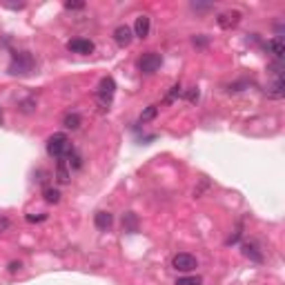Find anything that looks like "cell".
<instances>
[{
    "mask_svg": "<svg viewBox=\"0 0 285 285\" xmlns=\"http://www.w3.org/2000/svg\"><path fill=\"white\" fill-rule=\"evenodd\" d=\"M3 120H5V114H3V107H0V125H3Z\"/></svg>",
    "mask_w": 285,
    "mask_h": 285,
    "instance_id": "f1b7e54d",
    "label": "cell"
},
{
    "mask_svg": "<svg viewBox=\"0 0 285 285\" xmlns=\"http://www.w3.org/2000/svg\"><path fill=\"white\" fill-rule=\"evenodd\" d=\"M265 49H268L272 56H274L278 63L283 60V56H285V42H283V38L281 36H274V38H270L268 40V45H265Z\"/></svg>",
    "mask_w": 285,
    "mask_h": 285,
    "instance_id": "9c48e42d",
    "label": "cell"
},
{
    "mask_svg": "<svg viewBox=\"0 0 285 285\" xmlns=\"http://www.w3.org/2000/svg\"><path fill=\"white\" fill-rule=\"evenodd\" d=\"M180 92H183V87H180V83H176V85H172V89H169V94H167V98H165V102H174L180 96Z\"/></svg>",
    "mask_w": 285,
    "mask_h": 285,
    "instance_id": "ffe728a7",
    "label": "cell"
},
{
    "mask_svg": "<svg viewBox=\"0 0 285 285\" xmlns=\"http://www.w3.org/2000/svg\"><path fill=\"white\" fill-rule=\"evenodd\" d=\"M265 94H268V98H283V96H285V81H283V76H276L274 81L268 85Z\"/></svg>",
    "mask_w": 285,
    "mask_h": 285,
    "instance_id": "8fae6325",
    "label": "cell"
},
{
    "mask_svg": "<svg viewBox=\"0 0 285 285\" xmlns=\"http://www.w3.org/2000/svg\"><path fill=\"white\" fill-rule=\"evenodd\" d=\"M198 96H201L198 87H192V89H190V94H187V100H190V102H196V100H198Z\"/></svg>",
    "mask_w": 285,
    "mask_h": 285,
    "instance_id": "cb8c5ba5",
    "label": "cell"
},
{
    "mask_svg": "<svg viewBox=\"0 0 285 285\" xmlns=\"http://www.w3.org/2000/svg\"><path fill=\"white\" fill-rule=\"evenodd\" d=\"M132 38H134V32H132V27L118 25L116 29H114V40H116V45L127 47V45L132 42Z\"/></svg>",
    "mask_w": 285,
    "mask_h": 285,
    "instance_id": "30bf717a",
    "label": "cell"
},
{
    "mask_svg": "<svg viewBox=\"0 0 285 285\" xmlns=\"http://www.w3.org/2000/svg\"><path fill=\"white\" fill-rule=\"evenodd\" d=\"M11 74H29L34 69V58L32 54L27 51H20V54H14V63H11Z\"/></svg>",
    "mask_w": 285,
    "mask_h": 285,
    "instance_id": "277c9868",
    "label": "cell"
},
{
    "mask_svg": "<svg viewBox=\"0 0 285 285\" xmlns=\"http://www.w3.org/2000/svg\"><path fill=\"white\" fill-rule=\"evenodd\" d=\"M114 94H116V81L112 76H105L102 81L98 83V89H96V98L102 107H109L114 100Z\"/></svg>",
    "mask_w": 285,
    "mask_h": 285,
    "instance_id": "7a4b0ae2",
    "label": "cell"
},
{
    "mask_svg": "<svg viewBox=\"0 0 285 285\" xmlns=\"http://www.w3.org/2000/svg\"><path fill=\"white\" fill-rule=\"evenodd\" d=\"M34 105H36V100H25L22 102V112H32Z\"/></svg>",
    "mask_w": 285,
    "mask_h": 285,
    "instance_id": "484cf974",
    "label": "cell"
},
{
    "mask_svg": "<svg viewBox=\"0 0 285 285\" xmlns=\"http://www.w3.org/2000/svg\"><path fill=\"white\" fill-rule=\"evenodd\" d=\"M20 268H22L20 261H11V263H9V272H18Z\"/></svg>",
    "mask_w": 285,
    "mask_h": 285,
    "instance_id": "4316f807",
    "label": "cell"
},
{
    "mask_svg": "<svg viewBox=\"0 0 285 285\" xmlns=\"http://www.w3.org/2000/svg\"><path fill=\"white\" fill-rule=\"evenodd\" d=\"M9 227H11V221H9V218H7V216H0V234L7 232Z\"/></svg>",
    "mask_w": 285,
    "mask_h": 285,
    "instance_id": "603a6c76",
    "label": "cell"
},
{
    "mask_svg": "<svg viewBox=\"0 0 285 285\" xmlns=\"http://www.w3.org/2000/svg\"><path fill=\"white\" fill-rule=\"evenodd\" d=\"M241 252H243V256L245 258H250L254 261V263H263L265 256H263V252H261V247L254 243V241H250V243H243L241 245Z\"/></svg>",
    "mask_w": 285,
    "mask_h": 285,
    "instance_id": "ba28073f",
    "label": "cell"
},
{
    "mask_svg": "<svg viewBox=\"0 0 285 285\" xmlns=\"http://www.w3.org/2000/svg\"><path fill=\"white\" fill-rule=\"evenodd\" d=\"M74 149L71 147V141L67 138V134H54L49 141H47V154L54 156V159H65V156L69 154V151Z\"/></svg>",
    "mask_w": 285,
    "mask_h": 285,
    "instance_id": "6da1fadb",
    "label": "cell"
},
{
    "mask_svg": "<svg viewBox=\"0 0 285 285\" xmlns=\"http://www.w3.org/2000/svg\"><path fill=\"white\" fill-rule=\"evenodd\" d=\"M194 45H208V38H194Z\"/></svg>",
    "mask_w": 285,
    "mask_h": 285,
    "instance_id": "83f0119b",
    "label": "cell"
},
{
    "mask_svg": "<svg viewBox=\"0 0 285 285\" xmlns=\"http://www.w3.org/2000/svg\"><path fill=\"white\" fill-rule=\"evenodd\" d=\"M81 123H83V118L78 116V114H67V116L63 118V125L67 127V129H78Z\"/></svg>",
    "mask_w": 285,
    "mask_h": 285,
    "instance_id": "2e32d148",
    "label": "cell"
},
{
    "mask_svg": "<svg viewBox=\"0 0 285 285\" xmlns=\"http://www.w3.org/2000/svg\"><path fill=\"white\" fill-rule=\"evenodd\" d=\"M83 7H85L83 0H67V3H65V9H69V11H76V9H83Z\"/></svg>",
    "mask_w": 285,
    "mask_h": 285,
    "instance_id": "7402d4cb",
    "label": "cell"
},
{
    "mask_svg": "<svg viewBox=\"0 0 285 285\" xmlns=\"http://www.w3.org/2000/svg\"><path fill=\"white\" fill-rule=\"evenodd\" d=\"M241 11H223V14H218V18H216V22H218V27H223V29H232V27H236L241 22Z\"/></svg>",
    "mask_w": 285,
    "mask_h": 285,
    "instance_id": "8992f818",
    "label": "cell"
},
{
    "mask_svg": "<svg viewBox=\"0 0 285 285\" xmlns=\"http://www.w3.org/2000/svg\"><path fill=\"white\" fill-rule=\"evenodd\" d=\"M42 196H45V201H47V203H58V201H60V192H58V190H54V187H45Z\"/></svg>",
    "mask_w": 285,
    "mask_h": 285,
    "instance_id": "ac0fdd59",
    "label": "cell"
},
{
    "mask_svg": "<svg viewBox=\"0 0 285 285\" xmlns=\"http://www.w3.org/2000/svg\"><path fill=\"white\" fill-rule=\"evenodd\" d=\"M67 156H69V163H71V167H74V169H78V167H81V165H83V159H81V156H78V154H76V151H74V149H71V151H69V154H67Z\"/></svg>",
    "mask_w": 285,
    "mask_h": 285,
    "instance_id": "44dd1931",
    "label": "cell"
},
{
    "mask_svg": "<svg viewBox=\"0 0 285 285\" xmlns=\"http://www.w3.org/2000/svg\"><path fill=\"white\" fill-rule=\"evenodd\" d=\"M156 114H159V107H156V105H149V107L141 114V118H138V120H141V123H149V120L156 118Z\"/></svg>",
    "mask_w": 285,
    "mask_h": 285,
    "instance_id": "e0dca14e",
    "label": "cell"
},
{
    "mask_svg": "<svg viewBox=\"0 0 285 285\" xmlns=\"http://www.w3.org/2000/svg\"><path fill=\"white\" fill-rule=\"evenodd\" d=\"M123 229L129 234H136L138 232V218L134 212H127V214H123Z\"/></svg>",
    "mask_w": 285,
    "mask_h": 285,
    "instance_id": "5bb4252c",
    "label": "cell"
},
{
    "mask_svg": "<svg viewBox=\"0 0 285 285\" xmlns=\"http://www.w3.org/2000/svg\"><path fill=\"white\" fill-rule=\"evenodd\" d=\"M94 225H96V229H100V232H107V229L114 225V216L109 214V212H96Z\"/></svg>",
    "mask_w": 285,
    "mask_h": 285,
    "instance_id": "7c38bea8",
    "label": "cell"
},
{
    "mask_svg": "<svg viewBox=\"0 0 285 285\" xmlns=\"http://www.w3.org/2000/svg\"><path fill=\"white\" fill-rule=\"evenodd\" d=\"M149 27H151L149 18L147 16H138L132 32H134V36H138V38H147V36H149Z\"/></svg>",
    "mask_w": 285,
    "mask_h": 285,
    "instance_id": "4fadbf2b",
    "label": "cell"
},
{
    "mask_svg": "<svg viewBox=\"0 0 285 285\" xmlns=\"http://www.w3.org/2000/svg\"><path fill=\"white\" fill-rule=\"evenodd\" d=\"M161 65H163V56L156 51L143 54V58L138 60V67H141L143 74H156V71L161 69Z\"/></svg>",
    "mask_w": 285,
    "mask_h": 285,
    "instance_id": "3957f363",
    "label": "cell"
},
{
    "mask_svg": "<svg viewBox=\"0 0 285 285\" xmlns=\"http://www.w3.org/2000/svg\"><path fill=\"white\" fill-rule=\"evenodd\" d=\"M203 278L201 276H180L176 278V285H201Z\"/></svg>",
    "mask_w": 285,
    "mask_h": 285,
    "instance_id": "d6986e66",
    "label": "cell"
},
{
    "mask_svg": "<svg viewBox=\"0 0 285 285\" xmlns=\"http://www.w3.org/2000/svg\"><path fill=\"white\" fill-rule=\"evenodd\" d=\"M172 268L176 272H194L198 268V261H196V256H192V254H176V256L172 258Z\"/></svg>",
    "mask_w": 285,
    "mask_h": 285,
    "instance_id": "5b68a950",
    "label": "cell"
},
{
    "mask_svg": "<svg viewBox=\"0 0 285 285\" xmlns=\"http://www.w3.org/2000/svg\"><path fill=\"white\" fill-rule=\"evenodd\" d=\"M67 49L74 51V54H83V56H87V54L94 51V42L87 40V38H74L67 42Z\"/></svg>",
    "mask_w": 285,
    "mask_h": 285,
    "instance_id": "52a82bcc",
    "label": "cell"
},
{
    "mask_svg": "<svg viewBox=\"0 0 285 285\" xmlns=\"http://www.w3.org/2000/svg\"><path fill=\"white\" fill-rule=\"evenodd\" d=\"M45 218H47L45 214H38V216H34V214H27V221H29V223H38V221H45Z\"/></svg>",
    "mask_w": 285,
    "mask_h": 285,
    "instance_id": "d4e9b609",
    "label": "cell"
},
{
    "mask_svg": "<svg viewBox=\"0 0 285 285\" xmlns=\"http://www.w3.org/2000/svg\"><path fill=\"white\" fill-rule=\"evenodd\" d=\"M56 178L58 183H69V169H67V163H65V159H58V165H56Z\"/></svg>",
    "mask_w": 285,
    "mask_h": 285,
    "instance_id": "9a60e30c",
    "label": "cell"
}]
</instances>
